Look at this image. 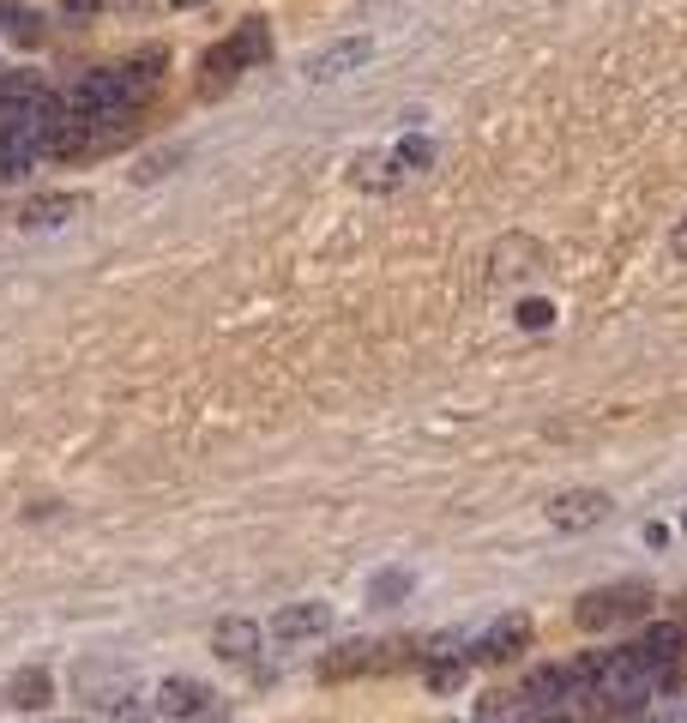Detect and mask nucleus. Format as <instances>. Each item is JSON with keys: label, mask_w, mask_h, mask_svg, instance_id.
<instances>
[{"label": "nucleus", "mask_w": 687, "mask_h": 723, "mask_svg": "<svg viewBox=\"0 0 687 723\" xmlns=\"http://www.w3.org/2000/svg\"><path fill=\"white\" fill-rule=\"evenodd\" d=\"M549 314H555L549 302H519V326H531V332H537V326H549Z\"/></svg>", "instance_id": "obj_19"}, {"label": "nucleus", "mask_w": 687, "mask_h": 723, "mask_svg": "<svg viewBox=\"0 0 687 723\" xmlns=\"http://www.w3.org/2000/svg\"><path fill=\"white\" fill-rule=\"evenodd\" d=\"M230 49H235V61H242V66H260V61H272V30H266L260 19H247V25H235Z\"/></svg>", "instance_id": "obj_13"}, {"label": "nucleus", "mask_w": 687, "mask_h": 723, "mask_svg": "<svg viewBox=\"0 0 687 723\" xmlns=\"http://www.w3.org/2000/svg\"><path fill=\"white\" fill-rule=\"evenodd\" d=\"M169 7H199V0H169Z\"/></svg>", "instance_id": "obj_24"}, {"label": "nucleus", "mask_w": 687, "mask_h": 723, "mask_svg": "<svg viewBox=\"0 0 687 723\" xmlns=\"http://www.w3.org/2000/svg\"><path fill=\"white\" fill-rule=\"evenodd\" d=\"M682 646H687V633L675 627V621H658V627H646V639H639V651H646V658L658 663V670L682 658Z\"/></svg>", "instance_id": "obj_15"}, {"label": "nucleus", "mask_w": 687, "mask_h": 723, "mask_svg": "<svg viewBox=\"0 0 687 723\" xmlns=\"http://www.w3.org/2000/svg\"><path fill=\"white\" fill-rule=\"evenodd\" d=\"M682 525H687V518H682Z\"/></svg>", "instance_id": "obj_25"}, {"label": "nucleus", "mask_w": 687, "mask_h": 723, "mask_svg": "<svg viewBox=\"0 0 687 723\" xmlns=\"http://www.w3.org/2000/svg\"><path fill=\"white\" fill-rule=\"evenodd\" d=\"M363 670H380V646L351 639V646H338L332 658H320V682H344V675H363Z\"/></svg>", "instance_id": "obj_6"}, {"label": "nucleus", "mask_w": 687, "mask_h": 723, "mask_svg": "<svg viewBox=\"0 0 687 723\" xmlns=\"http://www.w3.org/2000/svg\"><path fill=\"white\" fill-rule=\"evenodd\" d=\"M639 609H646V585H610V591H585L573 615H579L585 633H603V627H615V621L639 615Z\"/></svg>", "instance_id": "obj_2"}, {"label": "nucleus", "mask_w": 687, "mask_h": 723, "mask_svg": "<svg viewBox=\"0 0 687 723\" xmlns=\"http://www.w3.org/2000/svg\"><path fill=\"white\" fill-rule=\"evenodd\" d=\"M7 694H13L19 711H42V706H49V694H54V682H49V670H19Z\"/></svg>", "instance_id": "obj_16"}, {"label": "nucleus", "mask_w": 687, "mask_h": 723, "mask_svg": "<svg viewBox=\"0 0 687 723\" xmlns=\"http://www.w3.org/2000/svg\"><path fill=\"white\" fill-rule=\"evenodd\" d=\"M525 639H531V621H525V615H501V621H494V627L477 639V651H470V658L506 663L513 651H525Z\"/></svg>", "instance_id": "obj_4"}, {"label": "nucleus", "mask_w": 687, "mask_h": 723, "mask_svg": "<svg viewBox=\"0 0 687 723\" xmlns=\"http://www.w3.org/2000/svg\"><path fill=\"white\" fill-rule=\"evenodd\" d=\"M651 694H658V663H651L639 646L610 651L603 682H597V699H603V706H615V711H639Z\"/></svg>", "instance_id": "obj_1"}, {"label": "nucleus", "mask_w": 687, "mask_h": 723, "mask_svg": "<svg viewBox=\"0 0 687 723\" xmlns=\"http://www.w3.org/2000/svg\"><path fill=\"white\" fill-rule=\"evenodd\" d=\"M670 247H675V259H687V223H675V235H670Z\"/></svg>", "instance_id": "obj_23"}, {"label": "nucleus", "mask_w": 687, "mask_h": 723, "mask_svg": "<svg viewBox=\"0 0 687 723\" xmlns=\"http://www.w3.org/2000/svg\"><path fill=\"white\" fill-rule=\"evenodd\" d=\"M567 694H573V670H537L531 682H525V706H531V711L561 706Z\"/></svg>", "instance_id": "obj_9"}, {"label": "nucleus", "mask_w": 687, "mask_h": 723, "mask_svg": "<svg viewBox=\"0 0 687 723\" xmlns=\"http://www.w3.org/2000/svg\"><path fill=\"white\" fill-rule=\"evenodd\" d=\"M392 157H375V163H363V187H392Z\"/></svg>", "instance_id": "obj_18"}, {"label": "nucleus", "mask_w": 687, "mask_h": 723, "mask_svg": "<svg viewBox=\"0 0 687 723\" xmlns=\"http://www.w3.org/2000/svg\"><path fill=\"white\" fill-rule=\"evenodd\" d=\"M163 61H169L163 49H139L127 66H121V78H127V90H133V103H145V90H151L157 78H163Z\"/></svg>", "instance_id": "obj_12"}, {"label": "nucleus", "mask_w": 687, "mask_h": 723, "mask_svg": "<svg viewBox=\"0 0 687 723\" xmlns=\"http://www.w3.org/2000/svg\"><path fill=\"white\" fill-rule=\"evenodd\" d=\"M103 0H61V13H73V19H91Z\"/></svg>", "instance_id": "obj_21"}, {"label": "nucleus", "mask_w": 687, "mask_h": 723, "mask_svg": "<svg viewBox=\"0 0 687 723\" xmlns=\"http://www.w3.org/2000/svg\"><path fill=\"white\" fill-rule=\"evenodd\" d=\"M428 687H434V694H453V687H465V658H453V663H428Z\"/></svg>", "instance_id": "obj_17"}, {"label": "nucleus", "mask_w": 687, "mask_h": 723, "mask_svg": "<svg viewBox=\"0 0 687 723\" xmlns=\"http://www.w3.org/2000/svg\"><path fill=\"white\" fill-rule=\"evenodd\" d=\"M199 90H206V97H218V90H230L235 85V73H242V61H235V49L230 42H218V49H206V61H199Z\"/></svg>", "instance_id": "obj_11"}, {"label": "nucleus", "mask_w": 687, "mask_h": 723, "mask_svg": "<svg viewBox=\"0 0 687 723\" xmlns=\"http://www.w3.org/2000/svg\"><path fill=\"white\" fill-rule=\"evenodd\" d=\"M73 211H78L73 194H42V199H30V206H25V218H19V223H25V230H54V223H66Z\"/></svg>", "instance_id": "obj_14"}, {"label": "nucleus", "mask_w": 687, "mask_h": 723, "mask_svg": "<svg viewBox=\"0 0 687 723\" xmlns=\"http://www.w3.org/2000/svg\"><path fill=\"white\" fill-rule=\"evenodd\" d=\"M211 639H218V651L230 663H247L254 651H260V627H254V621H218V633H211Z\"/></svg>", "instance_id": "obj_10"}, {"label": "nucleus", "mask_w": 687, "mask_h": 723, "mask_svg": "<svg viewBox=\"0 0 687 723\" xmlns=\"http://www.w3.org/2000/svg\"><path fill=\"white\" fill-rule=\"evenodd\" d=\"M428 157H434V145H422V139H410V145H404V163H410V169H422Z\"/></svg>", "instance_id": "obj_20"}, {"label": "nucleus", "mask_w": 687, "mask_h": 723, "mask_svg": "<svg viewBox=\"0 0 687 723\" xmlns=\"http://www.w3.org/2000/svg\"><path fill=\"white\" fill-rule=\"evenodd\" d=\"M603 518H610V494H597V489H573L549 506V525L555 530H591Z\"/></svg>", "instance_id": "obj_3"}, {"label": "nucleus", "mask_w": 687, "mask_h": 723, "mask_svg": "<svg viewBox=\"0 0 687 723\" xmlns=\"http://www.w3.org/2000/svg\"><path fill=\"white\" fill-rule=\"evenodd\" d=\"M326 603H296L284 609V615H272V639H314V633H326Z\"/></svg>", "instance_id": "obj_8"}, {"label": "nucleus", "mask_w": 687, "mask_h": 723, "mask_svg": "<svg viewBox=\"0 0 687 723\" xmlns=\"http://www.w3.org/2000/svg\"><path fill=\"white\" fill-rule=\"evenodd\" d=\"M206 687H199V682H187V675H182V682H163V687H157V711H163V718H199V711H206Z\"/></svg>", "instance_id": "obj_7"}, {"label": "nucleus", "mask_w": 687, "mask_h": 723, "mask_svg": "<svg viewBox=\"0 0 687 723\" xmlns=\"http://www.w3.org/2000/svg\"><path fill=\"white\" fill-rule=\"evenodd\" d=\"M368 54H375V42H368V37H344V42H332L326 54H314V61H308V78H344L351 66H363Z\"/></svg>", "instance_id": "obj_5"}, {"label": "nucleus", "mask_w": 687, "mask_h": 723, "mask_svg": "<svg viewBox=\"0 0 687 723\" xmlns=\"http://www.w3.org/2000/svg\"><path fill=\"white\" fill-rule=\"evenodd\" d=\"M398 591H404V579H398V573H387V579L375 585V597H398Z\"/></svg>", "instance_id": "obj_22"}]
</instances>
